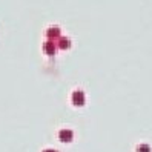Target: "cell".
Listing matches in <instances>:
<instances>
[{"label": "cell", "instance_id": "obj_7", "mask_svg": "<svg viewBox=\"0 0 152 152\" xmlns=\"http://www.w3.org/2000/svg\"><path fill=\"white\" fill-rule=\"evenodd\" d=\"M45 152H56V151H51V149H48V151H45Z\"/></svg>", "mask_w": 152, "mask_h": 152}, {"label": "cell", "instance_id": "obj_5", "mask_svg": "<svg viewBox=\"0 0 152 152\" xmlns=\"http://www.w3.org/2000/svg\"><path fill=\"white\" fill-rule=\"evenodd\" d=\"M69 46H71L69 39H66V37H60V39H58V48H60V49H68Z\"/></svg>", "mask_w": 152, "mask_h": 152}, {"label": "cell", "instance_id": "obj_6", "mask_svg": "<svg viewBox=\"0 0 152 152\" xmlns=\"http://www.w3.org/2000/svg\"><path fill=\"white\" fill-rule=\"evenodd\" d=\"M137 152H151V148L148 145H140L138 149H137Z\"/></svg>", "mask_w": 152, "mask_h": 152}, {"label": "cell", "instance_id": "obj_3", "mask_svg": "<svg viewBox=\"0 0 152 152\" xmlns=\"http://www.w3.org/2000/svg\"><path fill=\"white\" fill-rule=\"evenodd\" d=\"M43 51L46 52L48 56H54L56 52H57V46L52 42H46V43L43 45Z\"/></svg>", "mask_w": 152, "mask_h": 152}, {"label": "cell", "instance_id": "obj_4", "mask_svg": "<svg viewBox=\"0 0 152 152\" xmlns=\"http://www.w3.org/2000/svg\"><path fill=\"white\" fill-rule=\"evenodd\" d=\"M46 35H48L49 42L54 40V39H60V29L57 28V26H52V28H49V29L46 31Z\"/></svg>", "mask_w": 152, "mask_h": 152}, {"label": "cell", "instance_id": "obj_2", "mask_svg": "<svg viewBox=\"0 0 152 152\" xmlns=\"http://www.w3.org/2000/svg\"><path fill=\"white\" fill-rule=\"evenodd\" d=\"M58 138L63 141V143H69L71 140H72V131L69 129H61L58 132Z\"/></svg>", "mask_w": 152, "mask_h": 152}, {"label": "cell", "instance_id": "obj_1", "mask_svg": "<svg viewBox=\"0 0 152 152\" xmlns=\"http://www.w3.org/2000/svg\"><path fill=\"white\" fill-rule=\"evenodd\" d=\"M72 103L75 106H83L85 104V94L82 91H74L72 92Z\"/></svg>", "mask_w": 152, "mask_h": 152}]
</instances>
